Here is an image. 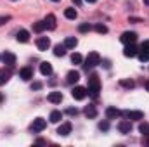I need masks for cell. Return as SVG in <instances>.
Listing matches in <instances>:
<instances>
[{"label": "cell", "instance_id": "1", "mask_svg": "<svg viewBox=\"0 0 149 147\" xmlns=\"http://www.w3.org/2000/svg\"><path fill=\"white\" fill-rule=\"evenodd\" d=\"M101 92V81H99V76L97 74H92L88 78V94L92 97H97Z\"/></svg>", "mask_w": 149, "mask_h": 147}, {"label": "cell", "instance_id": "2", "mask_svg": "<svg viewBox=\"0 0 149 147\" xmlns=\"http://www.w3.org/2000/svg\"><path fill=\"white\" fill-rule=\"evenodd\" d=\"M97 64H101V55L97 54V52H88V55L85 57V68H94V66H97Z\"/></svg>", "mask_w": 149, "mask_h": 147}, {"label": "cell", "instance_id": "3", "mask_svg": "<svg viewBox=\"0 0 149 147\" xmlns=\"http://www.w3.org/2000/svg\"><path fill=\"white\" fill-rule=\"evenodd\" d=\"M139 59L142 61V62H148L149 61V40L146 42H142V45H141V50H139Z\"/></svg>", "mask_w": 149, "mask_h": 147}, {"label": "cell", "instance_id": "4", "mask_svg": "<svg viewBox=\"0 0 149 147\" xmlns=\"http://www.w3.org/2000/svg\"><path fill=\"white\" fill-rule=\"evenodd\" d=\"M87 88L85 87H74L73 92H71V95H73V99H76V101H83L85 97H87Z\"/></svg>", "mask_w": 149, "mask_h": 147}, {"label": "cell", "instance_id": "5", "mask_svg": "<svg viewBox=\"0 0 149 147\" xmlns=\"http://www.w3.org/2000/svg\"><path fill=\"white\" fill-rule=\"evenodd\" d=\"M45 126H47V121H45L43 118H37V119H33V123H31V130H33L35 133L42 132Z\"/></svg>", "mask_w": 149, "mask_h": 147}, {"label": "cell", "instance_id": "6", "mask_svg": "<svg viewBox=\"0 0 149 147\" xmlns=\"http://www.w3.org/2000/svg\"><path fill=\"white\" fill-rule=\"evenodd\" d=\"M120 40H121L125 45H128V43H134V42L137 40V33H134V31H125V33L120 37Z\"/></svg>", "mask_w": 149, "mask_h": 147}, {"label": "cell", "instance_id": "7", "mask_svg": "<svg viewBox=\"0 0 149 147\" xmlns=\"http://www.w3.org/2000/svg\"><path fill=\"white\" fill-rule=\"evenodd\" d=\"M123 114H125V118L130 119V121H134V119H144V112H142V111H125Z\"/></svg>", "mask_w": 149, "mask_h": 147}, {"label": "cell", "instance_id": "8", "mask_svg": "<svg viewBox=\"0 0 149 147\" xmlns=\"http://www.w3.org/2000/svg\"><path fill=\"white\" fill-rule=\"evenodd\" d=\"M139 54V50H137V47L134 45V43H128L125 49H123V55L125 57H135Z\"/></svg>", "mask_w": 149, "mask_h": 147}, {"label": "cell", "instance_id": "9", "mask_svg": "<svg viewBox=\"0 0 149 147\" xmlns=\"http://www.w3.org/2000/svg\"><path fill=\"white\" fill-rule=\"evenodd\" d=\"M2 61H3V64H7L9 68H12V66L16 64V55H14L12 52H3Z\"/></svg>", "mask_w": 149, "mask_h": 147}, {"label": "cell", "instance_id": "10", "mask_svg": "<svg viewBox=\"0 0 149 147\" xmlns=\"http://www.w3.org/2000/svg\"><path fill=\"white\" fill-rule=\"evenodd\" d=\"M118 130H120L121 133H130V132H132V123H130V119H121V121L118 123Z\"/></svg>", "mask_w": 149, "mask_h": 147}, {"label": "cell", "instance_id": "11", "mask_svg": "<svg viewBox=\"0 0 149 147\" xmlns=\"http://www.w3.org/2000/svg\"><path fill=\"white\" fill-rule=\"evenodd\" d=\"M71 128H73V126H71V123H70V121H66V123H63V125L57 128V133H59L61 137H66V135H70V133H71Z\"/></svg>", "mask_w": 149, "mask_h": 147}, {"label": "cell", "instance_id": "12", "mask_svg": "<svg viewBox=\"0 0 149 147\" xmlns=\"http://www.w3.org/2000/svg\"><path fill=\"white\" fill-rule=\"evenodd\" d=\"M37 47H38V50H42V52L47 50V49L50 47V40H49L47 37H40L37 40Z\"/></svg>", "mask_w": 149, "mask_h": 147}, {"label": "cell", "instance_id": "13", "mask_svg": "<svg viewBox=\"0 0 149 147\" xmlns=\"http://www.w3.org/2000/svg\"><path fill=\"white\" fill-rule=\"evenodd\" d=\"M19 76H21L24 81H30V80L33 78V69H31V68H28V66H26V68H21Z\"/></svg>", "mask_w": 149, "mask_h": 147}, {"label": "cell", "instance_id": "14", "mask_svg": "<svg viewBox=\"0 0 149 147\" xmlns=\"http://www.w3.org/2000/svg\"><path fill=\"white\" fill-rule=\"evenodd\" d=\"M47 99H49V102H52V104H61V101H63V94H61V92H50Z\"/></svg>", "mask_w": 149, "mask_h": 147}, {"label": "cell", "instance_id": "15", "mask_svg": "<svg viewBox=\"0 0 149 147\" xmlns=\"http://www.w3.org/2000/svg\"><path fill=\"white\" fill-rule=\"evenodd\" d=\"M43 23H45V28L47 30H56V16L54 14H49Z\"/></svg>", "mask_w": 149, "mask_h": 147}, {"label": "cell", "instance_id": "16", "mask_svg": "<svg viewBox=\"0 0 149 147\" xmlns=\"http://www.w3.org/2000/svg\"><path fill=\"white\" fill-rule=\"evenodd\" d=\"M40 73L43 74V76L52 74V64H50V62H42V64H40Z\"/></svg>", "mask_w": 149, "mask_h": 147}, {"label": "cell", "instance_id": "17", "mask_svg": "<svg viewBox=\"0 0 149 147\" xmlns=\"http://www.w3.org/2000/svg\"><path fill=\"white\" fill-rule=\"evenodd\" d=\"M9 80H10V71H9V69H5V68H3V69H0V85H5Z\"/></svg>", "mask_w": 149, "mask_h": 147}, {"label": "cell", "instance_id": "18", "mask_svg": "<svg viewBox=\"0 0 149 147\" xmlns=\"http://www.w3.org/2000/svg\"><path fill=\"white\" fill-rule=\"evenodd\" d=\"M121 114V111L116 109V107H108L106 109V116H108V119H114V118H118Z\"/></svg>", "mask_w": 149, "mask_h": 147}, {"label": "cell", "instance_id": "19", "mask_svg": "<svg viewBox=\"0 0 149 147\" xmlns=\"http://www.w3.org/2000/svg\"><path fill=\"white\" fill-rule=\"evenodd\" d=\"M54 54H56L57 57H63V55L66 54V45H64V43H63V45H61V43L56 45V47H54Z\"/></svg>", "mask_w": 149, "mask_h": 147}, {"label": "cell", "instance_id": "20", "mask_svg": "<svg viewBox=\"0 0 149 147\" xmlns=\"http://www.w3.org/2000/svg\"><path fill=\"white\" fill-rule=\"evenodd\" d=\"M49 119H50L52 123H59V121L63 119V112H61V111H52V112H50V118H49Z\"/></svg>", "mask_w": 149, "mask_h": 147}, {"label": "cell", "instance_id": "21", "mask_svg": "<svg viewBox=\"0 0 149 147\" xmlns=\"http://www.w3.org/2000/svg\"><path fill=\"white\" fill-rule=\"evenodd\" d=\"M66 80H68V83H76L80 80V73L78 71H70L68 76H66Z\"/></svg>", "mask_w": 149, "mask_h": 147}, {"label": "cell", "instance_id": "22", "mask_svg": "<svg viewBox=\"0 0 149 147\" xmlns=\"http://www.w3.org/2000/svg\"><path fill=\"white\" fill-rule=\"evenodd\" d=\"M17 42H23V43H24V42H28V40H30V33H28V31H26V30H21V31H17Z\"/></svg>", "mask_w": 149, "mask_h": 147}, {"label": "cell", "instance_id": "23", "mask_svg": "<svg viewBox=\"0 0 149 147\" xmlns=\"http://www.w3.org/2000/svg\"><path fill=\"white\" fill-rule=\"evenodd\" d=\"M83 112H85L87 118H95V116H97V109H95L94 106H87V107L83 109Z\"/></svg>", "mask_w": 149, "mask_h": 147}, {"label": "cell", "instance_id": "24", "mask_svg": "<svg viewBox=\"0 0 149 147\" xmlns=\"http://www.w3.org/2000/svg\"><path fill=\"white\" fill-rule=\"evenodd\" d=\"M64 45H66V49H74V47L78 45V40L74 37H68L64 40Z\"/></svg>", "mask_w": 149, "mask_h": 147}, {"label": "cell", "instance_id": "25", "mask_svg": "<svg viewBox=\"0 0 149 147\" xmlns=\"http://www.w3.org/2000/svg\"><path fill=\"white\" fill-rule=\"evenodd\" d=\"M43 30H47V28H45V23H43V21H37V23L33 24V31H35V33H42Z\"/></svg>", "mask_w": 149, "mask_h": 147}, {"label": "cell", "instance_id": "26", "mask_svg": "<svg viewBox=\"0 0 149 147\" xmlns=\"http://www.w3.org/2000/svg\"><path fill=\"white\" fill-rule=\"evenodd\" d=\"M139 132L144 135V137H149V123H141V126H139Z\"/></svg>", "mask_w": 149, "mask_h": 147}, {"label": "cell", "instance_id": "27", "mask_svg": "<svg viewBox=\"0 0 149 147\" xmlns=\"http://www.w3.org/2000/svg\"><path fill=\"white\" fill-rule=\"evenodd\" d=\"M64 16H66L68 19H76V16H78V12H76L74 9H66V10H64Z\"/></svg>", "mask_w": 149, "mask_h": 147}, {"label": "cell", "instance_id": "28", "mask_svg": "<svg viewBox=\"0 0 149 147\" xmlns=\"http://www.w3.org/2000/svg\"><path fill=\"white\" fill-rule=\"evenodd\" d=\"M81 61H83V57H81L78 52H74L73 55H71V62H73V64H81Z\"/></svg>", "mask_w": 149, "mask_h": 147}, {"label": "cell", "instance_id": "29", "mask_svg": "<svg viewBox=\"0 0 149 147\" xmlns=\"http://www.w3.org/2000/svg\"><path fill=\"white\" fill-rule=\"evenodd\" d=\"M78 30H80V33H87V31H90V30H92V26H90L88 23H83V24H80V26H78Z\"/></svg>", "mask_w": 149, "mask_h": 147}, {"label": "cell", "instance_id": "30", "mask_svg": "<svg viewBox=\"0 0 149 147\" xmlns=\"http://www.w3.org/2000/svg\"><path fill=\"white\" fill-rule=\"evenodd\" d=\"M95 31L101 33V35H104V33H108V26H106V24H97V26H95Z\"/></svg>", "mask_w": 149, "mask_h": 147}, {"label": "cell", "instance_id": "31", "mask_svg": "<svg viewBox=\"0 0 149 147\" xmlns=\"http://www.w3.org/2000/svg\"><path fill=\"white\" fill-rule=\"evenodd\" d=\"M121 85H123V87H127V88H134V85H135V83H134L132 80H123V81H121Z\"/></svg>", "mask_w": 149, "mask_h": 147}, {"label": "cell", "instance_id": "32", "mask_svg": "<svg viewBox=\"0 0 149 147\" xmlns=\"http://www.w3.org/2000/svg\"><path fill=\"white\" fill-rule=\"evenodd\" d=\"M99 128H101V130H104V132H106V130H108V128H109V123H108V121H101V123H99Z\"/></svg>", "mask_w": 149, "mask_h": 147}, {"label": "cell", "instance_id": "33", "mask_svg": "<svg viewBox=\"0 0 149 147\" xmlns=\"http://www.w3.org/2000/svg\"><path fill=\"white\" fill-rule=\"evenodd\" d=\"M66 112H68L70 116H76V114H78V109H76V107H70Z\"/></svg>", "mask_w": 149, "mask_h": 147}, {"label": "cell", "instance_id": "34", "mask_svg": "<svg viewBox=\"0 0 149 147\" xmlns=\"http://www.w3.org/2000/svg\"><path fill=\"white\" fill-rule=\"evenodd\" d=\"M9 19H10V16H0V26H2L3 23H7Z\"/></svg>", "mask_w": 149, "mask_h": 147}, {"label": "cell", "instance_id": "35", "mask_svg": "<svg viewBox=\"0 0 149 147\" xmlns=\"http://www.w3.org/2000/svg\"><path fill=\"white\" fill-rule=\"evenodd\" d=\"M31 88H33V90H40V88H42V83H38V81H35V83L31 85Z\"/></svg>", "mask_w": 149, "mask_h": 147}, {"label": "cell", "instance_id": "36", "mask_svg": "<svg viewBox=\"0 0 149 147\" xmlns=\"http://www.w3.org/2000/svg\"><path fill=\"white\" fill-rule=\"evenodd\" d=\"M73 3H76V5H80V3H81V0H73Z\"/></svg>", "mask_w": 149, "mask_h": 147}, {"label": "cell", "instance_id": "37", "mask_svg": "<svg viewBox=\"0 0 149 147\" xmlns=\"http://www.w3.org/2000/svg\"><path fill=\"white\" fill-rule=\"evenodd\" d=\"M85 2H88V3H95L97 0H85Z\"/></svg>", "mask_w": 149, "mask_h": 147}, {"label": "cell", "instance_id": "38", "mask_svg": "<svg viewBox=\"0 0 149 147\" xmlns=\"http://www.w3.org/2000/svg\"><path fill=\"white\" fill-rule=\"evenodd\" d=\"M146 88H148V92H149V80L146 81Z\"/></svg>", "mask_w": 149, "mask_h": 147}, {"label": "cell", "instance_id": "39", "mask_svg": "<svg viewBox=\"0 0 149 147\" xmlns=\"http://www.w3.org/2000/svg\"><path fill=\"white\" fill-rule=\"evenodd\" d=\"M144 3H146V5H149V0H144Z\"/></svg>", "mask_w": 149, "mask_h": 147}, {"label": "cell", "instance_id": "40", "mask_svg": "<svg viewBox=\"0 0 149 147\" xmlns=\"http://www.w3.org/2000/svg\"><path fill=\"white\" fill-rule=\"evenodd\" d=\"M52 2H59V0H52Z\"/></svg>", "mask_w": 149, "mask_h": 147}, {"label": "cell", "instance_id": "41", "mask_svg": "<svg viewBox=\"0 0 149 147\" xmlns=\"http://www.w3.org/2000/svg\"><path fill=\"white\" fill-rule=\"evenodd\" d=\"M148 146H149V139H148Z\"/></svg>", "mask_w": 149, "mask_h": 147}, {"label": "cell", "instance_id": "42", "mask_svg": "<svg viewBox=\"0 0 149 147\" xmlns=\"http://www.w3.org/2000/svg\"><path fill=\"white\" fill-rule=\"evenodd\" d=\"M12 2H16V0H12Z\"/></svg>", "mask_w": 149, "mask_h": 147}]
</instances>
